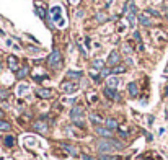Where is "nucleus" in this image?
Instances as JSON below:
<instances>
[{
	"mask_svg": "<svg viewBox=\"0 0 168 160\" xmlns=\"http://www.w3.org/2000/svg\"><path fill=\"white\" fill-rule=\"evenodd\" d=\"M62 147H64V149H65V150H69V152H70L72 155H77V154H78V152H77V150H75V147H72V145H65V144H64V145H62Z\"/></svg>",
	"mask_w": 168,
	"mask_h": 160,
	"instance_id": "obj_29",
	"label": "nucleus"
},
{
	"mask_svg": "<svg viewBox=\"0 0 168 160\" xmlns=\"http://www.w3.org/2000/svg\"><path fill=\"white\" fill-rule=\"evenodd\" d=\"M95 132H96L98 136H101V137H106V139H109V137H111V131L108 129L106 126H105V127L96 126V127H95Z\"/></svg>",
	"mask_w": 168,
	"mask_h": 160,
	"instance_id": "obj_10",
	"label": "nucleus"
},
{
	"mask_svg": "<svg viewBox=\"0 0 168 160\" xmlns=\"http://www.w3.org/2000/svg\"><path fill=\"white\" fill-rule=\"evenodd\" d=\"M137 21L142 26H150V25H152V20H150L148 15H145V13H140V15L137 16Z\"/></svg>",
	"mask_w": 168,
	"mask_h": 160,
	"instance_id": "obj_13",
	"label": "nucleus"
},
{
	"mask_svg": "<svg viewBox=\"0 0 168 160\" xmlns=\"http://www.w3.org/2000/svg\"><path fill=\"white\" fill-rule=\"evenodd\" d=\"M100 75H101V77H105V79H108L109 75H113V74H111V69H106V67H103V69L100 70Z\"/></svg>",
	"mask_w": 168,
	"mask_h": 160,
	"instance_id": "obj_25",
	"label": "nucleus"
},
{
	"mask_svg": "<svg viewBox=\"0 0 168 160\" xmlns=\"http://www.w3.org/2000/svg\"><path fill=\"white\" fill-rule=\"evenodd\" d=\"M51 15H52V20L57 21V25L59 26H64L65 23H64V20H62V7L56 5L51 8Z\"/></svg>",
	"mask_w": 168,
	"mask_h": 160,
	"instance_id": "obj_4",
	"label": "nucleus"
},
{
	"mask_svg": "<svg viewBox=\"0 0 168 160\" xmlns=\"http://www.w3.org/2000/svg\"><path fill=\"white\" fill-rule=\"evenodd\" d=\"M36 95L39 96V98H52V90L51 88H44V87H41L36 90Z\"/></svg>",
	"mask_w": 168,
	"mask_h": 160,
	"instance_id": "obj_9",
	"label": "nucleus"
},
{
	"mask_svg": "<svg viewBox=\"0 0 168 160\" xmlns=\"http://www.w3.org/2000/svg\"><path fill=\"white\" fill-rule=\"evenodd\" d=\"M33 127H34L36 132H47V124L44 123V121H36L34 124H33Z\"/></svg>",
	"mask_w": 168,
	"mask_h": 160,
	"instance_id": "obj_12",
	"label": "nucleus"
},
{
	"mask_svg": "<svg viewBox=\"0 0 168 160\" xmlns=\"http://www.w3.org/2000/svg\"><path fill=\"white\" fill-rule=\"evenodd\" d=\"M128 92H129V95H131V96H134V98H136V96L139 95V87H137V83H136V82H131V83L128 85Z\"/></svg>",
	"mask_w": 168,
	"mask_h": 160,
	"instance_id": "obj_14",
	"label": "nucleus"
},
{
	"mask_svg": "<svg viewBox=\"0 0 168 160\" xmlns=\"http://www.w3.org/2000/svg\"><path fill=\"white\" fill-rule=\"evenodd\" d=\"M62 90L65 92V93H75L78 90V85H77L75 82H64L62 83Z\"/></svg>",
	"mask_w": 168,
	"mask_h": 160,
	"instance_id": "obj_6",
	"label": "nucleus"
},
{
	"mask_svg": "<svg viewBox=\"0 0 168 160\" xmlns=\"http://www.w3.org/2000/svg\"><path fill=\"white\" fill-rule=\"evenodd\" d=\"M128 21H129L131 26H134L136 25V15H134V13H128Z\"/></svg>",
	"mask_w": 168,
	"mask_h": 160,
	"instance_id": "obj_28",
	"label": "nucleus"
},
{
	"mask_svg": "<svg viewBox=\"0 0 168 160\" xmlns=\"http://www.w3.org/2000/svg\"><path fill=\"white\" fill-rule=\"evenodd\" d=\"M105 126H106L109 131H116V129H119V123H117L114 118H108V119L105 121Z\"/></svg>",
	"mask_w": 168,
	"mask_h": 160,
	"instance_id": "obj_11",
	"label": "nucleus"
},
{
	"mask_svg": "<svg viewBox=\"0 0 168 160\" xmlns=\"http://www.w3.org/2000/svg\"><path fill=\"white\" fill-rule=\"evenodd\" d=\"M167 20H168V15H167Z\"/></svg>",
	"mask_w": 168,
	"mask_h": 160,
	"instance_id": "obj_40",
	"label": "nucleus"
},
{
	"mask_svg": "<svg viewBox=\"0 0 168 160\" xmlns=\"http://www.w3.org/2000/svg\"><path fill=\"white\" fill-rule=\"evenodd\" d=\"M134 39L140 41V33H139V31H134Z\"/></svg>",
	"mask_w": 168,
	"mask_h": 160,
	"instance_id": "obj_34",
	"label": "nucleus"
},
{
	"mask_svg": "<svg viewBox=\"0 0 168 160\" xmlns=\"http://www.w3.org/2000/svg\"><path fill=\"white\" fill-rule=\"evenodd\" d=\"M83 72L82 70H67V77L69 79H74V80H80Z\"/></svg>",
	"mask_w": 168,
	"mask_h": 160,
	"instance_id": "obj_16",
	"label": "nucleus"
},
{
	"mask_svg": "<svg viewBox=\"0 0 168 160\" xmlns=\"http://www.w3.org/2000/svg\"><path fill=\"white\" fill-rule=\"evenodd\" d=\"M105 96H108V98L113 100V101H119V100H121V95L117 93L116 88H109V87L105 88Z\"/></svg>",
	"mask_w": 168,
	"mask_h": 160,
	"instance_id": "obj_5",
	"label": "nucleus"
},
{
	"mask_svg": "<svg viewBox=\"0 0 168 160\" xmlns=\"http://www.w3.org/2000/svg\"><path fill=\"white\" fill-rule=\"evenodd\" d=\"M28 88H30V87H28V85H20V87H18V95H25V93H26V92H28Z\"/></svg>",
	"mask_w": 168,
	"mask_h": 160,
	"instance_id": "obj_27",
	"label": "nucleus"
},
{
	"mask_svg": "<svg viewBox=\"0 0 168 160\" xmlns=\"http://www.w3.org/2000/svg\"><path fill=\"white\" fill-rule=\"evenodd\" d=\"M8 96V92L7 90H0V98H7Z\"/></svg>",
	"mask_w": 168,
	"mask_h": 160,
	"instance_id": "obj_32",
	"label": "nucleus"
},
{
	"mask_svg": "<svg viewBox=\"0 0 168 160\" xmlns=\"http://www.w3.org/2000/svg\"><path fill=\"white\" fill-rule=\"evenodd\" d=\"M0 72H2V60H0Z\"/></svg>",
	"mask_w": 168,
	"mask_h": 160,
	"instance_id": "obj_39",
	"label": "nucleus"
},
{
	"mask_svg": "<svg viewBox=\"0 0 168 160\" xmlns=\"http://www.w3.org/2000/svg\"><path fill=\"white\" fill-rule=\"evenodd\" d=\"M148 13H150V15H153V16H160V13H158V12H155V10H152V8H148Z\"/></svg>",
	"mask_w": 168,
	"mask_h": 160,
	"instance_id": "obj_33",
	"label": "nucleus"
},
{
	"mask_svg": "<svg viewBox=\"0 0 168 160\" xmlns=\"http://www.w3.org/2000/svg\"><path fill=\"white\" fill-rule=\"evenodd\" d=\"M119 60H121V56H119V52H117V51H111V54H109V57H108V64L114 67V65L119 64Z\"/></svg>",
	"mask_w": 168,
	"mask_h": 160,
	"instance_id": "obj_8",
	"label": "nucleus"
},
{
	"mask_svg": "<svg viewBox=\"0 0 168 160\" xmlns=\"http://www.w3.org/2000/svg\"><path fill=\"white\" fill-rule=\"evenodd\" d=\"M8 67H10L11 72H16L18 70V59H16L15 56H10L8 57Z\"/></svg>",
	"mask_w": 168,
	"mask_h": 160,
	"instance_id": "obj_15",
	"label": "nucleus"
},
{
	"mask_svg": "<svg viewBox=\"0 0 168 160\" xmlns=\"http://www.w3.org/2000/svg\"><path fill=\"white\" fill-rule=\"evenodd\" d=\"M36 15L38 16H41V18H47V13H46V10L41 7L39 8V5H36Z\"/></svg>",
	"mask_w": 168,
	"mask_h": 160,
	"instance_id": "obj_23",
	"label": "nucleus"
},
{
	"mask_svg": "<svg viewBox=\"0 0 168 160\" xmlns=\"http://www.w3.org/2000/svg\"><path fill=\"white\" fill-rule=\"evenodd\" d=\"M80 157H82V160H95L93 157H90V155H87V154H82Z\"/></svg>",
	"mask_w": 168,
	"mask_h": 160,
	"instance_id": "obj_31",
	"label": "nucleus"
},
{
	"mask_svg": "<svg viewBox=\"0 0 168 160\" xmlns=\"http://www.w3.org/2000/svg\"><path fill=\"white\" fill-rule=\"evenodd\" d=\"M88 100L90 101H96V95L93 93V95H88Z\"/></svg>",
	"mask_w": 168,
	"mask_h": 160,
	"instance_id": "obj_36",
	"label": "nucleus"
},
{
	"mask_svg": "<svg viewBox=\"0 0 168 160\" xmlns=\"http://www.w3.org/2000/svg\"><path fill=\"white\" fill-rule=\"evenodd\" d=\"M13 144H15V137H13V136H7V137H5V145L11 147Z\"/></svg>",
	"mask_w": 168,
	"mask_h": 160,
	"instance_id": "obj_26",
	"label": "nucleus"
},
{
	"mask_svg": "<svg viewBox=\"0 0 168 160\" xmlns=\"http://www.w3.org/2000/svg\"><path fill=\"white\" fill-rule=\"evenodd\" d=\"M124 52L126 54H131V46L129 44H124Z\"/></svg>",
	"mask_w": 168,
	"mask_h": 160,
	"instance_id": "obj_35",
	"label": "nucleus"
},
{
	"mask_svg": "<svg viewBox=\"0 0 168 160\" xmlns=\"http://www.w3.org/2000/svg\"><path fill=\"white\" fill-rule=\"evenodd\" d=\"M28 72H30L28 67H21V69H18L16 70V79H25L26 75H28Z\"/></svg>",
	"mask_w": 168,
	"mask_h": 160,
	"instance_id": "obj_17",
	"label": "nucleus"
},
{
	"mask_svg": "<svg viewBox=\"0 0 168 160\" xmlns=\"http://www.w3.org/2000/svg\"><path fill=\"white\" fill-rule=\"evenodd\" d=\"M70 2H72V3H77V2H78V0H70Z\"/></svg>",
	"mask_w": 168,
	"mask_h": 160,
	"instance_id": "obj_38",
	"label": "nucleus"
},
{
	"mask_svg": "<svg viewBox=\"0 0 168 160\" xmlns=\"http://www.w3.org/2000/svg\"><path fill=\"white\" fill-rule=\"evenodd\" d=\"M95 20H96L98 23H105V21L108 20V18H106V13H103V12H98L96 15H95Z\"/></svg>",
	"mask_w": 168,
	"mask_h": 160,
	"instance_id": "obj_21",
	"label": "nucleus"
},
{
	"mask_svg": "<svg viewBox=\"0 0 168 160\" xmlns=\"http://www.w3.org/2000/svg\"><path fill=\"white\" fill-rule=\"evenodd\" d=\"M90 121L95 123V124H101V123H105V119H103L101 116H98L96 113H92V115H90Z\"/></svg>",
	"mask_w": 168,
	"mask_h": 160,
	"instance_id": "obj_18",
	"label": "nucleus"
},
{
	"mask_svg": "<svg viewBox=\"0 0 168 160\" xmlns=\"http://www.w3.org/2000/svg\"><path fill=\"white\" fill-rule=\"evenodd\" d=\"M90 77H92L95 82H98V80H100V77H98V74H96V70H95V69L90 70Z\"/></svg>",
	"mask_w": 168,
	"mask_h": 160,
	"instance_id": "obj_30",
	"label": "nucleus"
},
{
	"mask_svg": "<svg viewBox=\"0 0 168 160\" xmlns=\"http://www.w3.org/2000/svg\"><path fill=\"white\" fill-rule=\"evenodd\" d=\"M100 160H121V157H117V155H109V154H101L100 155Z\"/></svg>",
	"mask_w": 168,
	"mask_h": 160,
	"instance_id": "obj_20",
	"label": "nucleus"
},
{
	"mask_svg": "<svg viewBox=\"0 0 168 160\" xmlns=\"http://www.w3.org/2000/svg\"><path fill=\"white\" fill-rule=\"evenodd\" d=\"M10 129H11L10 123H7V121H2V119H0V131H10Z\"/></svg>",
	"mask_w": 168,
	"mask_h": 160,
	"instance_id": "obj_24",
	"label": "nucleus"
},
{
	"mask_svg": "<svg viewBox=\"0 0 168 160\" xmlns=\"http://www.w3.org/2000/svg\"><path fill=\"white\" fill-rule=\"evenodd\" d=\"M47 64H49V67L51 69H61L62 67V56H61V51L59 49H54L49 54V57H47Z\"/></svg>",
	"mask_w": 168,
	"mask_h": 160,
	"instance_id": "obj_2",
	"label": "nucleus"
},
{
	"mask_svg": "<svg viewBox=\"0 0 168 160\" xmlns=\"http://www.w3.org/2000/svg\"><path fill=\"white\" fill-rule=\"evenodd\" d=\"M122 72H126V67H124V65H114V67L111 69V74H113V75L122 74Z\"/></svg>",
	"mask_w": 168,
	"mask_h": 160,
	"instance_id": "obj_19",
	"label": "nucleus"
},
{
	"mask_svg": "<svg viewBox=\"0 0 168 160\" xmlns=\"http://www.w3.org/2000/svg\"><path fill=\"white\" fill-rule=\"evenodd\" d=\"M75 16H77V18H80V16H83V12H77V13H75Z\"/></svg>",
	"mask_w": 168,
	"mask_h": 160,
	"instance_id": "obj_37",
	"label": "nucleus"
},
{
	"mask_svg": "<svg viewBox=\"0 0 168 160\" xmlns=\"http://www.w3.org/2000/svg\"><path fill=\"white\" fill-rule=\"evenodd\" d=\"M96 147H98V150L101 152V154H109L111 150H121V149H124V144L122 142H119L117 139H101V140H98V144H96Z\"/></svg>",
	"mask_w": 168,
	"mask_h": 160,
	"instance_id": "obj_1",
	"label": "nucleus"
},
{
	"mask_svg": "<svg viewBox=\"0 0 168 160\" xmlns=\"http://www.w3.org/2000/svg\"><path fill=\"white\" fill-rule=\"evenodd\" d=\"M119 83H121V79L116 75H109L106 79V87H109V88H117Z\"/></svg>",
	"mask_w": 168,
	"mask_h": 160,
	"instance_id": "obj_7",
	"label": "nucleus"
},
{
	"mask_svg": "<svg viewBox=\"0 0 168 160\" xmlns=\"http://www.w3.org/2000/svg\"><path fill=\"white\" fill-rule=\"evenodd\" d=\"M103 67H105V62H103V59H95V60H93V69L101 70Z\"/></svg>",
	"mask_w": 168,
	"mask_h": 160,
	"instance_id": "obj_22",
	"label": "nucleus"
},
{
	"mask_svg": "<svg viewBox=\"0 0 168 160\" xmlns=\"http://www.w3.org/2000/svg\"><path fill=\"white\" fill-rule=\"evenodd\" d=\"M70 119L75 123V126H80L83 127V108L82 106H74L70 110Z\"/></svg>",
	"mask_w": 168,
	"mask_h": 160,
	"instance_id": "obj_3",
	"label": "nucleus"
}]
</instances>
